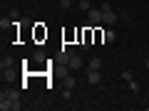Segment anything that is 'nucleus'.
Instances as JSON below:
<instances>
[{
    "label": "nucleus",
    "mask_w": 149,
    "mask_h": 111,
    "mask_svg": "<svg viewBox=\"0 0 149 111\" xmlns=\"http://www.w3.org/2000/svg\"><path fill=\"white\" fill-rule=\"evenodd\" d=\"M144 67H147V72H149V59H147V62H144Z\"/></svg>",
    "instance_id": "obj_15"
},
{
    "label": "nucleus",
    "mask_w": 149,
    "mask_h": 111,
    "mask_svg": "<svg viewBox=\"0 0 149 111\" xmlns=\"http://www.w3.org/2000/svg\"><path fill=\"white\" fill-rule=\"evenodd\" d=\"M114 40H117V32L114 30H104L102 32V42H114Z\"/></svg>",
    "instance_id": "obj_6"
},
{
    "label": "nucleus",
    "mask_w": 149,
    "mask_h": 111,
    "mask_svg": "<svg viewBox=\"0 0 149 111\" xmlns=\"http://www.w3.org/2000/svg\"><path fill=\"white\" fill-rule=\"evenodd\" d=\"M100 69H87V84H100Z\"/></svg>",
    "instance_id": "obj_4"
},
{
    "label": "nucleus",
    "mask_w": 149,
    "mask_h": 111,
    "mask_svg": "<svg viewBox=\"0 0 149 111\" xmlns=\"http://www.w3.org/2000/svg\"><path fill=\"white\" fill-rule=\"evenodd\" d=\"M67 67H70V69H82V67H85V59H82L80 54H74V52H72V57H70Z\"/></svg>",
    "instance_id": "obj_3"
},
{
    "label": "nucleus",
    "mask_w": 149,
    "mask_h": 111,
    "mask_svg": "<svg viewBox=\"0 0 149 111\" xmlns=\"http://www.w3.org/2000/svg\"><path fill=\"white\" fill-rule=\"evenodd\" d=\"M80 10L82 12H90L92 10V3H90V0H80Z\"/></svg>",
    "instance_id": "obj_9"
},
{
    "label": "nucleus",
    "mask_w": 149,
    "mask_h": 111,
    "mask_svg": "<svg viewBox=\"0 0 149 111\" xmlns=\"http://www.w3.org/2000/svg\"><path fill=\"white\" fill-rule=\"evenodd\" d=\"M87 69H102V59L100 57H92L90 62H87Z\"/></svg>",
    "instance_id": "obj_7"
},
{
    "label": "nucleus",
    "mask_w": 149,
    "mask_h": 111,
    "mask_svg": "<svg viewBox=\"0 0 149 111\" xmlns=\"http://www.w3.org/2000/svg\"><path fill=\"white\" fill-rule=\"evenodd\" d=\"M87 17H90V25H100L102 22V8H92L87 12Z\"/></svg>",
    "instance_id": "obj_1"
},
{
    "label": "nucleus",
    "mask_w": 149,
    "mask_h": 111,
    "mask_svg": "<svg viewBox=\"0 0 149 111\" xmlns=\"http://www.w3.org/2000/svg\"><path fill=\"white\" fill-rule=\"evenodd\" d=\"M74 84H77V82H74V77H72V74H65V89H72Z\"/></svg>",
    "instance_id": "obj_8"
},
{
    "label": "nucleus",
    "mask_w": 149,
    "mask_h": 111,
    "mask_svg": "<svg viewBox=\"0 0 149 111\" xmlns=\"http://www.w3.org/2000/svg\"><path fill=\"white\" fill-rule=\"evenodd\" d=\"M10 25H13V22L8 20V17H3V20H0V27H3V32H5V30H8V27H10Z\"/></svg>",
    "instance_id": "obj_11"
},
{
    "label": "nucleus",
    "mask_w": 149,
    "mask_h": 111,
    "mask_svg": "<svg viewBox=\"0 0 149 111\" xmlns=\"http://www.w3.org/2000/svg\"><path fill=\"white\" fill-rule=\"evenodd\" d=\"M117 20H119V15L114 10H107V12L102 10V22H104V25H114Z\"/></svg>",
    "instance_id": "obj_2"
},
{
    "label": "nucleus",
    "mask_w": 149,
    "mask_h": 111,
    "mask_svg": "<svg viewBox=\"0 0 149 111\" xmlns=\"http://www.w3.org/2000/svg\"><path fill=\"white\" fill-rule=\"evenodd\" d=\"M122 79H124V82H132V79H134V74L129 72V69H124V72H122Z\"/></svg>",
    "instance_id": "obj_10"
},
{
    "label": "nucleus",
    "mask_w": 149,
    "mask_h": 111,
    "mask_svg": "<svg viewBox=\"0 0 149 111\" xmlns=\"http://www.w3.org/2000/svg\"><path fill=\"white\" fill-rule=\"evenodd\" d=\"M70 5H72V3H70V0H62V10H67Z\"/></svg>",
    "instance_id": "obj_14"
},
{
    "label": "nucleus",
    "mask_w": 149,
    "mask_h": 111,
    "mask_svg": "<svg viewBox=\"0 0 149 111\" xmlns=\"http://www.w3.org/2000/svg\"><path fill=\"white\" fill-rule=\"evenodd\" d=\"M3 96H8L10 101H20V91L17 89H3Z\"/></svg>",
    "instance_id": "obj_5"
},
{
    "label": "nucleus",
    "mask_w": 149,
    "mask_h": 111,
    "mask_svg": "<svg viewBox=\"0 0 149 111\" xmlns=\"http://www.w3.org/2000/svg\"><path fill=\"white\" fill-rule=\"evenodd\" d=\"M35 62H45V52H35Z\"/></svg>",
    "instance_id": "obj_12"
},
{
    "label": "nucleus",
    "mask_w": 149,
    "mask_h": 111,
    "mask_svg": "<svg viewBox=\"0 0 149 111\" xmlns=\"http://www.w3.org/2000/svg\"><path fill=\"white\" fill-rule=\"evenodd\" d=\"M127 84H129V89H132V91H139V84H137L134 79H132V82H127Z\"/></svg>",
    "instance_id": "obj_13"
}]
</instances>
